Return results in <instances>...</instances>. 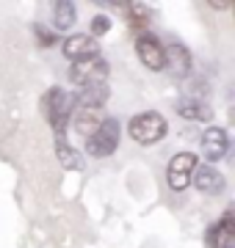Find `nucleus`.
<instances>
[{
    "mask_svg": "<svg viewBox=\"0 0 235 248\" xmlns=\"http://www.w3.org/2000/svg\"><path fill=\"white\" fill-rule=\"evenodd\" d=\"M55 157L61 163V169H67V171H81L83 169V155L75 149L64 135H55Z\"/></svg>",
    "mask_w": 235,
    "mask_h": 248,
    "instance_id": "nucleus-15",
    "label": "nucleus"
},
{
    "mask_svg": "<svg viewBox=\"0 0 235 248\" xmlns=\"http://www.w3.org/2000/svg\"><path fill=\"white\" fill-rule=\"evenodd\" d=\"M78 94V105H89V108H102L111 97L108 83H86L75 91Z\"/></svg>",
    "mask_w": 235,
    "mask_h": 248,
    "instance_id": "nucleus-14",
    "label": "nucleus"
},
{
    "mask_svg": "<svg viewBox=\"0 0 235 248\" xmlns=\"http://www.w3.org/2000/svg\"><path fill=\"white\" fill-rule=\"evenodd\" d=\"M119 138H122V124H119L117 119H105V122L100 124L97 133L86 141V152L97 160L111 157L119 146Z\"/></svg>",
    "mask_w": 235,
    "mask_h": 248,
    "instance_id": "nucleus-3",
    "label": "nucleus"
},
{
    "mask_svg": "<svg viewBox=\"0 0 235 248\" xmlns=\"http://www.w3.org/2000/svg\"><path fill=\"white\" fill-rule=\"evenodd\" d=\"M177 116H183V119H188V122H208L210 116H213V110L208 108V102L199 97H183L180 102H177Z\"/></svg>",
    "mask_w": 235,
    "mask_h": 248,
    "instance_id": "nucleus-13",
    "label": "nucleus"
},
{
    "mask_svg": "<svg viewBox=\"0 0 235 248\" xmlns=\"http://www.w3.org/2000/svg\"><path fill=\"white\" fill-rule=\"evenodd\" d=\"M208 248H235V221L230 210L208 229Z\"/></svg>",
    "mask_w": 235,
    "mask_h": 248,
    "instance_id": "nucleus-11",
    "label": "nucleus"
},
{
    "mask_svg": "<svg viewBox=\"0 0 235 248\" xmlns=\"http://www.w3.org/2000/svg\"><path fill=\"white\" fill-rule=\"evenodd\" d=\"M191 182H194V187L202 190V193H221V190H224V174H221L216 166H210V163L197 166Z\"/></svg>",
    "mask_w": 235,
    "mask_h": 248,
    "instance_id": "nucleus-12",
    "label": "nucleus"
},
{
    "mask_svg": "<svg viewBox=\"0 0 235 248\" xmlns=\"http://www.w3.org/2000/svg\"><path fill=\"white\" fill-rule=\"evenodd\" d=\"M197 155L194 152H177L172 160H169V169H166V182L172 190H185L191 185V177H194V169H197Z\"/></svg>",
    "mask_w": 235,
    "mask_h": 248,
    "instance_id": "nucleus-5",
    "label": "nucleus"
},
{
    "mask_svg": "<svg viewBox=\"0 0 235 248\" xmlns=\"http://www.w3.org/2000/svg\"><path fill=\"white\" fill-rule=\"evenodd\" d=\"M75 19H78V9H75V3L61 0V3H55V6H53V25H55L58 33H61V31H69V28L75 25Z\"/></svg>",
    "mask_w": 235,
    "mask_h": 248,
    "instance_id": "nucleus-16",
    "label": "nucleus"
},
{
    "mask_svg": "<svg viewBox=\"0 0 235 248\" xmlns=\"http://www.w3.org/2000/svg\"><path fill=\"white\" fill-rule=\"evenodd\" d=\"M78 108V94L64 89H50L42 97V116H45L55 135H64V127L72 119V110Z\"/></svg>",
    "mask_w": 235,
    "mask_h": 248,
    "instance_id": "nucleus-1",
    "label": "nucleus"
},
{
    "mask_svg": "<svg viewBox=\"0 0 235 248\" xmlns=\"http://www.w3.org/2000/svg\"><path fill=\"white\" fill-rule=\"evenodd\" d=\"M61 53L75 63V61H83V58H91V55H100V47L89 33H75L61 45Z\"/></svg>",
    "mask_w": 235,
    "mask_h": 248,
    "instance_id": "nucleus-10",
    "label": "nucleus"
},
{
    "mask_svg": "<svg viewBox=\"0 0 235 248\" xmlns=\"http://www.w3.org/2000/svg\"><path fill=\"white\" fill-rule=\"evenodd\" d=\"M227 149H230V141H227V133L221 127H208L202 133V155L210 166H216L221 157H227Z\"/></svg>",
    "mask_w": 235,
    "mask_h": 248,
    "instance_id": "nucleus-8",
    "label": "nucleus"
},
{
    "mask_svg": "<svg viewBox=\"0 0 235 248\" xmlns=\"http://www.w3.org/2000/svg\"><path fill=\"white\" fill-rule=\"evenodd\" d=\"M191 63H194V58H191L188 47L177 45V42L169 47H163V69H169L172 78H185V75H191Z\"/></svg>",
    "mask_w": 235,
    "mask_h": 248,
    "instance_id": "nucleus-7",
    "label": "nucleus"
},
{
    "mask_svg": "<svg viewBox=\"0 0 235 248\" xmlns=\"http://www.w3.org/2000/svg\"><path fill=\"white\" fill-rule=\"evenodd\" d=\"M136 55L150 72H163V45L152 33H138L136 39Z\"/></svg>",
    "mask_w": 235,
    "mask_h": 248,
    "instance_id": "nucleus-6",
    "label": "nucleus"
},
{
    "mask_svg": "<svg viewBox=\"0 0 235 248\" xmlns=\"http://www.w3.org/2000/svg\"><path fill=\"white\" fill-rule=\"evenodd\" d=\"M166 119H163L158 110H144V113H136L130 122H127V135L133 138L136 143H158L166 135Z\"/></svg>",
    "mask_w": 235,
    "mask_h": 248,
    "instance_id": "nucleus-2",
    "label": "nucleus"
},
{
    "mask_svg": "<svg viewBox=\"0 0 235 248\" xmlns=\"http://www.w3.org/2000/svg\"><path fill=\"white\" fill-rule=\"evenodd\" d=\"M102 122H105V113H102V108L78 105V108L72 110V127H75V133L86 135V138H91V135L97 133Z\"/></svg>",
    "mask_w": 235,
    "mask_h": 248,
    "instance_id": "nucleus-9",
    "label": "nucleus"
},
{
    "mask_svg": "<svg viewBox=\"0 0 235 248\" xmlns=\"http://www.w3.org/2000/svg\"><path fill=\"white\" fill-rule=\"evenodd\" d=\"M34 36H36L39 47H53L55 42H58L55 31H50V28H45V25H34Z\"/></svg>",
    "mask_w": 235,
    "mask_h": 248,
    "instance_id": "nucleus-17",
    "label": "nucleus"
},
{
    "mask_svg": "<svg viewBox=\"0 0 235 248\" xmlns=\"http://www.w3.org/2000/svg\"><path fill=\"white\" fill-rule=\"evenodd\" d=\"M108 61L102 55H91V58H83V61H75L72 69H69V80L75 86H86V83H105L108 80Z\"/></svg>",
    "mask_w": 235,
    "mask_h": 248,
    "instance_id": "nucleus-4",
    "label": "nucleus"
},
{
    "mask_svg": "<svg viewBox=\"0 0 235 248\" xmlns=\"http://www.w3.org/2000/svg\"><path fill=\"white\" fill-rule=\"evenodd\" d=\"M111 31V17H105V14H97V17L91 19V39H100V36H105Z\"/></svg>",
    "mask_w": 235,
    "mask_h": 248,
    "instance_id": "nucleus-18",
    "label": "nucleus"
}]
</instances>
